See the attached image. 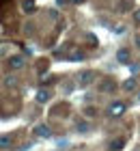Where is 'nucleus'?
<instances>
[{
  "label": "nucleus",
  "instance_id": "8",
  "mask_svg": "<svg viewBox=\"0 0 140 151\" xmlns=\"http://www.w3.org/2000/svg\"><path fill=\"white\" fill-rule=\"evenodd\" d=\"M123 147H125V140L123 138H114V140L108 142V151H121Z\"/></svg>",
  "mask_w": 140,
  "mask_h": 151
},
{
  "label": "nucleus",
  "instance_id": "13",
  "mask_svg": "<svg viewBox=\"0 0 140 151\" xmlns=\"http://www.w3.org/2000/svg\"><path fill=\"white\" fill-rule=\"evenodd\" d=\"M75 129H78V132H82V134H86V132H88V123L78 119V121H75Z\"/></svg>",
  "mask_w": 140,
  "mask_h": 151
},
{
  "label": "nucleus",
  "instance_id": "16",
  "mask_svg": "<svg viewBox=\"0 0 140 151\" xmlns=\"http://www.w3.org/2000/svg\"><path fill=\"white\" fill-rule=\"evenodd\" d=\"M82 58H84V54H82V52H78V50L71 52V56H69V60H82Z\"/></svg>",
  "mask_w": 140,
  "mask_h": 151
},
{
  "label": "nucleus",
  "instance_id": "20",
  "mask_svg": "<svg viewBox=\"0 0 140 151\" xmlns=\"http://www.w3.org/2000/svg\"><path fill=\"white\" fill-rule=\"evenodd\" d=\"M136 47H140V35H136Z\"/></svg>",
  "mask_w": 140,
  "mask_h": 151
},
{
  "label": "nucleus",
  "instance_id": "21",
  "mask_svg": "<svg viewBox=\"0 0 140 151\" xmlns=\"http://www.w3.org/2000/svg\"><path fill=\"white\" fill-rule=\"evenodd\" d=\"M69 2H73V4H78V2H82V0H69Z\"/></svg>",
  "mask_w": 140,
  "mask_h": 151
},
{
  "label": "nucleus",
  "instance_id": "17",
  "mask_svg": "<svg viewBox=\"0 0 140 151\" xmlns=\"http://www.w3.org/2000/svg\"><path fill=\"white\" fill-rule=\"evenodd\" d=\"M131 19H134V24L140 26V9H136L134 13H131Z\"/></svg>",
  "mask_w": 140,
  "mask_h": 151
},
{
  "label": "nucleus",
  "instance_id": "3",
  "mask_svg": "<svg viewBox=\"0 0 140 151\" xmlns=\"http://www.w3.org/2000/svg\"><path fill=\"white\" fill-rule=\"evenodd\" d=\"M32 134H34V138H41V140L52 138V127L47 125V123H39V125H34Z\"/></svg>",
  "mask_w": 140,
  "mask_h": 151
},
{
  "label": "nucleus",
  "instance_id": "2",
  "mask_svg": "<svg viewBox=\"0 0 140 151\" xmlns=\"http://www.w3.org/2000/svg\"><path fill=\"white\" fill-rule=\"evenodd\" d=\"M6 67H9L11 71L24 69V67H26V56H22V54H13V56L6 58Z\"/></svg>",
  "mask_w": 140,
  "mask_h": 151
},
{
  "label": "nucleus",
  "instance_id": "9",
  "mask_svg": "<svg viewBox=\"0 0 140 151\" xmlns=\"http://www.w3.org/2000/svg\"><path fill=\"white\" fill-rule=\"evenodd\" d=\"M82 114L86 116V119H95V116H99V108H95V106H86L82 110Z\"/></svg>",
  "mask_w": 140,
  "mask_h": 151
},
{
  "label": "nucleus",
  "instance_id": "7",
  "mask_svg": "<svg viewBox=\"0 0 140 151\" xmlns=\"http://www.w3.org/2000/svg\"><path fill=\"white\" fill-rule=\"evenodd\" d=\"M52 114H54V116H60V114L67 116V114H69V104H56L54 110H52Z\"/></svg>",
  "mask_w": 140,
  "mask_h": 151
},
{
  "label": "nucleus",
  "instance_id": "14",
  "mask_svg": "<svg viewBox=\"0 0 140 151\" xmlns=\"http://www.w3.org/2000/svg\"><path fill=\"white\" fill-rule=\"evenodd\" d=\"M11 142H13V138H11V136L2 134V138H0V147H2V149H9V147H11Z\"/></svg>",
  "mask_w": 140,
  "mask_h": 151
},
{
  "label": "nucleus",
  "instance_id": "18",
  "mask_svg": "<svg viewBox=\"0 0 140 151\" xmlns=\"http://www.w3.org/2000/svg\"><path fill=\"white\" fill-rule=\"evenodd\" d=\"M43 69H47V60H41L39 63V71H43Z\"/></svg>",
  "mask_w": 140,
  "mask_h": 151
},
{
  "label": "nucleus",
  "instance_id": "19",
  "mask_svg": "<svg viewBox=\"0 0 140 151\" xmlns=\"http://www.w3.org/2000/svg\"><path fill=\"white\" fill-rule=\"evenodd\" d=\"M129 9V2H127V0H123V2H121V11H127Z\"/></svg>",
  "mask_w": 140,
  "mask_h": 151
},
{
  "label": "nucleus",
  "instance_id": "5",
  "mask_svg": "<svg viewBox=\"0 0 140 151\" xmlns=\"http://www.w3.org/2000/svg\"><path fill=\"white\" fill-rule=\"evenodd\" d=\"M97 88H99V93H114L116 82H114V78H103L99 84H97Z\"/></svg>",
  "mask_w": 140,
  "mask_h": 151
},
{
  "label": "nucleus",
  "instance_id": "22",
  "mask_svg": "<svg viewBox=\"0 0 140 151\" xmlns=\"http://www.w3.org/2000/svg\"><path fill=\"white\" fill-rule=\"evenodd\" d=\"M58 151H62V149H58Z\"/></svg>",
  "mask_w": 140,
  "mask_h": 151
},
{
  "label": "nucleus",
  "instance_id": "11",
  "mask_svg": "<svg viewBox=\"0 0 140 151\" xmlns=\"http://www.w3.org/2000/svg\"><path fill=\"white\" fill-rule=\"evenodd\" d=\"M136 86H138V80L136 78H127L123 82V91H136Z\"/></svg>",
  "mask_w": 140,
  "mask_h": 151
},
{
  "label": "nucleus",
  "instance_id": "4",
  "mask_svg": "<svg viewBox=\"0 0 140 151\" xmlns=\"http://www.w3.org/2000/svg\"><path fill=\"white\" fill-rule=\"evenodd\" d=\"M95 78H97V73L95 71H90V69H86V71H82L80 76H78V86H88V84H93L95 82Z\"/></svg>",
  "mask_w": 140,
  "mask_h": 151
},
{
  "label": "nucleus",
  "instance_id": "15",
  "mask_svg": "<svg viewBox=\"0 0 140 151\" xmlns=\"http://www.w3.org/2000/svg\"><path fill=\"white\" fill-rule=\"evenodd\" d=\"M4 84H6V86H17V80L13 78V76H6V78H4Z\"/></svg>",
  "mask_w": 140,
  "mask_h": 151
},
{
  "label": "nucleus",
  "instance_id": "10",
  "mask_svg": "<svg viewBox=\"0 0 140 151\" xmlns=\"http://www.w3.org/2000/svg\"><path fill=\"white\" fill-rule=\"evenodd\" d=\"M116 58H118V63H129V50L127 47H121L116 52Z\"/></svg>",
  "mask_w": 140,
  "mask_h": 151
},
{
  "label": "nucleus",
  "instance_id": "1",
  "mask_svg": "<svg viewBox=\"0 0 140 151\" xmlns=\"http://www.w3.org/2000/svg\"><path fill=\"white\" fill-rule=\"evenodd\" d=\"M125 110H127V104L121 99H116V101H112V104L108 106V116L110 119H118V116H123Z\"/></svg>",
  "mask_w": 140,
  "mask_h": 151
},
{
  "label": "nucleus",
  "instance_id": "12",
  "mask_svg": "<svg viewBox=\"0 0 140 151\" xmlns=\"http://www.w3.org/2000/svg\"><path fill=\"white\" fill-rule=\"evenodd\" d=\"M22 11L24 13H34V0H22Z\"/></svg>",
  "mask_w": 140,
  "mask_h": 151
},
{
  "label": "nucleus",
  "instance_id": "6",
  "mask_svg": "<svg viewBox=\"0 0 140 151\" xmlns=\"http://www.w3.org/2000/svg\"><path fill=\"white\" fill-rule=\"evenodd\" d=\"M39 101V104H47V101L52 99V93H50V88H39L37 91V97H34Z\"/></svg>",
  "mask_w": 140,
  "mask_h": 151
}]
</instances>
